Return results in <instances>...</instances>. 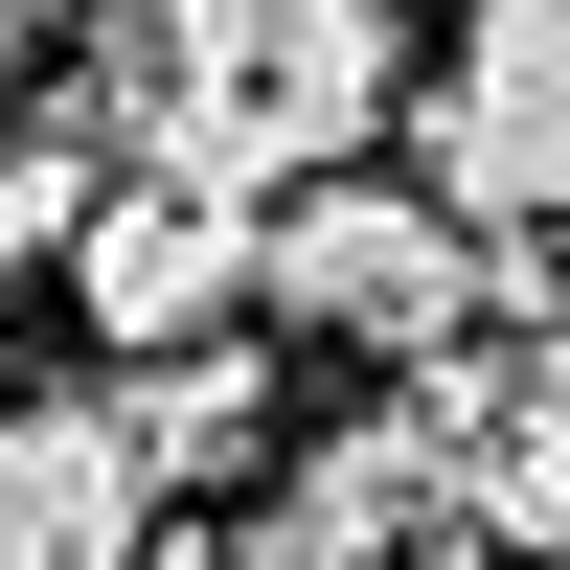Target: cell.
Masks as SVG:
<instances>
[{"label": "cell", "instance_id": "cell-1", "mask_svg": "<svg viewBox=\"0 0 570 570\" xmlns=\"http://www.w3.org/2000/svg\"><path fill=\"white\" fill-rule=\"evenodd\" d=\"M389 91H411V23H389V0H160V137H137V160L274 206V183L365 160Z\"/></svg>", "mask_w": 570, "mask_h": 570}, {"label": "cell", "instance_id": "cell-2", "mask_svg": "<svg viewBox=\"0 0 570 570\" xmlns=\"http://www.w3.org/2000/svg\"><path fill=\"white\" fill-rule=\"evenodd\" d=\"M252 320H274V343H343V365H434V343H480V320H502V252L434 206V183L320 160V183H274V206H252Z\"/></svg>", "mask_w": 570, "mask_h": 570}, {"label": "cell", "instance_id": "cell-3", "mask_svg": "<svg viewBox=\"0 0 570 570\" xmlns=\"http://www.w3.org/2000/svg\"><path fill=\"white\" fill-rule=\"evenodd\" d=\"M411 137H434V206L480 228V252H525L570 206V0H480V23L434 46V91H411Z\"/></svg>", "mask_w": 570, "mask_h": 570}, {"label": "cell", "instance_id": "cell-4", "mask_svg": "<svg viewBox=\"0 0 570 570\" xmlns=\"http://www.w3.org/2000/svg\"><path fill=\"white\" fill-rule=\"evenodd\" d=\"M69 320H91L115 365H160V343H228V320H252V183L115 160V183H91V228H69Z\"/></svg>", "mask_w": 570, "mask_h": 570}, {"label": "cell", "instance_id": "cell-5", "mask_svg": "<svg viewBox=\"0 0 570 570\" xmlns=\"http://www.w3.org/2000/svg\"><path fill=\"white\" fill-rule=\"evenodd\" d=\"M0 570H160V480L115 389H0Z\"/></svg>", "mask_w": 570, "mask_h": 570}, {"label": "cell", "instance_id": "cell-6", "mask_svg": "<svg viewBox=\"0 0 570 570\" xmlns=\"http://www.w3.org/2000/svg\"><path fill=\"white\" fill-rule=\"evenodd\" d=\"M115 434H137V480H252V456H274V343L228 320V343L115 365Z\"/></svg>", "mask_w": 570, "mask_h": 570}, {"label": "cell", "instance_id": "cell-7", "mask_svg": "<svg viewBox=\"0 0 570 570\" xmlns=\"http://www.w3.org/2000/svg\"><path fill=\"white\" fill-rule=\"evenodd\" d=\"M206 570H389V548H343V525H297V502H252V525H228Z\"/></svg>", "mask_w": 570, "mask_h": 570}, {"label": "cell", "instance_id": "cell-8", "mask_svg": "<svg viewBox=\"0 0 570 570\" xmlns=\"http://www.w3.org/2000/svg\"><path fill=\"white\" fill-rule=\"evenodd\" d=\"M69 46H91V0H0V91H46Z\"/></svg>", "mask_w": 570, "mask_h": 570}, {"label": "cell", "instance_id": "cell-9", "mask_svg": "<svg viewBox=\"0 0 570 570\" xmlns=\"http://www.w3.org/2000/svg\"><path fill=\"white\" fill-rule=\"evenodd\" d=\"M525 274H548V297H570V206H548V228H525Z\"/></svg>", "mask_w": 570, "mask_h": 570}]
</instances>
